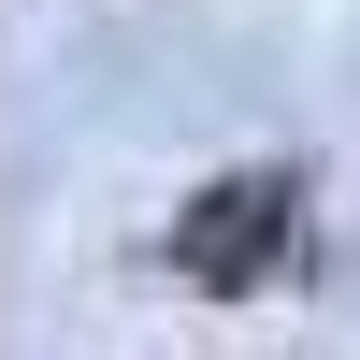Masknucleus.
Masks as SVG:
<instances>
[{"mask_svg":"<svg viewBox=\"0 0 360 360\" xmlns=\"http://www.w3.org/2000/svg\"><path fill=\"white\" fill-rule=\"evenodd\" d=\"M274 245H288V173H231V188H202L188 217H173V259H188L202 288H259Z\"/></svg>","mask_w":360,"mask_h":360,"instance_id":"obj_1","label":"nucleus"}]
</instances>
